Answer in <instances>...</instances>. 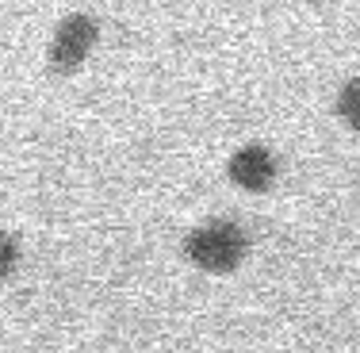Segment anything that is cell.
Wrapping results in <instances>:
<instances>
[{
    "instance_id": "1",
    "label": "cell",
    "mask_w": 360,
    "mask_h": 353,
    "mask_svg": "<svg viewBox=\"0 0 360 353\" xmlns=\"http://www.w3.org/2000/svg\"><path fill=\"white\" fill-rule=\"evenodd\" d=\"M184 254L192 257V265L207 273H230L245 254V235L226 219H215V223H203L188 235L184 242Z\"/></svg>"
},
{
    "instance_id": "2",
    "label": "cell",
    "mask_w": 360,
    "mask_h": 353,
    "mask_svg": "<svg viewBox=\"0 0 360 353\" xmlns=\"http://www.w3.org/2000/svg\"><path fill=\"white\" fill-rule=\"evenodd\" d=\"M96 20L84 12H73L65 16L62 23H58L54 31V42H50V66H54L58 73H73L77 66L89 58L92 42H96Z\"/></svg>"
},
{
    "instance_id": "3",
    "label": "cell",
    "mask_w": 360,
    "mask_h": 353,
    "mask_svg": "<svg viewBox=\"0 0 360 353\" xmlns=\"http://www.w3.org/2000/svg\"><path fill=\"white\" fill-rule=\"evenodd\" d=\"M272 177H276V158L257 142L242 146V150L230 158V180L250 188V192H264V188L272 185Z\"/></svg>"
},
{
    "instance_id": "4",
    "label": "cell",
    "mask_w": 360,
    "mask_h": 353,
    "mask_svg": "<svg viewBox=\"0 0 360 353\" xmlns=\"http://www.w3.org/2000/svg\"><path fill=\"white\" fill-rule=\"evenodd\" d=\"M338 116L345 119L353 131H360V77H353V81L341 89V97H338Z\"/></svg>"
},
{
    "instance_id": "5",
    "label": "cell",
    "mask_w": 360,
    "mask_h": 353,
    "mask_svg": "<svg viewBox=\"0 0 360 353\" xmlns=\"http://www.w3.org/2000/svg\"><path fill=\"white\" fill-rule=\"evenodd\" d=\"M15 261H20V246H15L12 235L0 230V280H8V273L15 269Z\"/></svg>"
}]
</instances>
